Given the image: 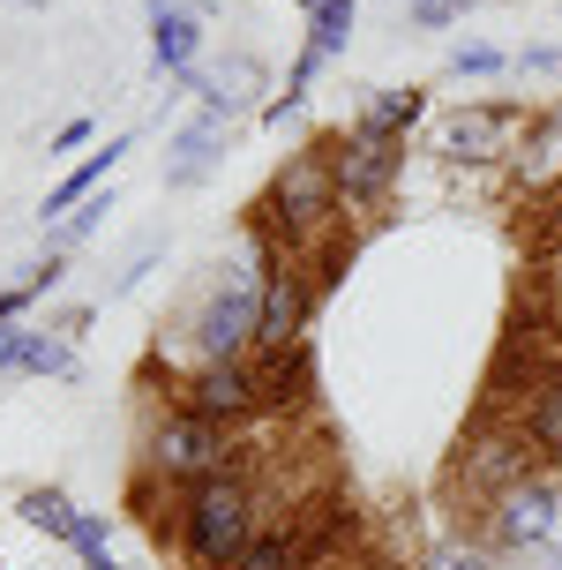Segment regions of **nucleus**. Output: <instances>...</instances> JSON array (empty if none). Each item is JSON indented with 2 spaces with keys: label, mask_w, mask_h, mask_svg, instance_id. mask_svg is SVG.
I'll list each match as a JSON object with an SVG mask.
<instances>
[{
  "label": "nucleus",
  "mask_w": 562,
  "mask_h": 570,
  "mask_svg": "<svg viewBox=\"0 0 562 570\" xmlns=\"http://www.w3.org/2000/svg\"><path fill=\"white\" fill-rule=\"evenodd\" d=\"M533 473H548V465H540L525 421H517V413H473V428L457 435L450 473H443V503L457 511V541H465V533L480 541V518L495 511L510 488H525Z\"/></svg>",
  "instance_id": "obj_1"
},
{
  "label": "nucleus",
  "mask_w": 562,
  "mask_h": 570,
  "mask_svg": "<svg viewBox=\"0 0 562 570\" xmlns=\"http://www.w3.org/2000/svg\"><path fill=\"white\" fill-rule=\"evenodd\" d=\"M263 533V488L255 473H218L180 495L172 511V556L188 570H233Z\"/></svg>",
  "instance_id": "obj_2"
},
{
  "label": "nucleus",
  "mask_w": 562,
  "mask_h": 570,
  "mask_svg": "<svg viewBox=\"0 0 562 570\" xmlns=\"http://www.w3.org/2000/svg\"><path fill=\"white\" fill-rule=\"evenodd\" d=\"M248 226L270 233L278 256H308L331 226H345V196H337V173H331V136H315L308 150H293V158L270 173V188L255 196Z\"/></svg>",
  "instance_id": "obj_3"
},
{
  "label": "nucleus",
  "mask_w": 562,
  "mask_h": 570,
  "mask_svg": "<svg viewBox=\"0 0 562 570\" xmlns=\"http://www.w3.org/2000/svg\"><path fill=\"white\" fill-rule=\"evenodd\" d=\"M166 391H172L180 413L218 421V428H233V435L263 421V375H255V353H248V361H196V368L172 375Z\"/></svg>",
  "instance_id": "obj_4"
},
{
  "label": "nucleus",
  "mask_w": 562,
  "mask_h": 570,
  "mask_svg": "<svg viewBox=\"0 0 562 570\" xmlns=\"http://www.w3.org/2000/svg\"><path fill=\"white\" fill-rule=\"evenodd\" d=\"M562 541V488L555 473H533L525 488H510L495 511L480 518V548L495 556H540V548Z\"/></svg>",
  "instance_id": "obj_5"
},
{
  "label": "nucleus",
  "mask_w": 562,
  "mask_h": 570,
  "mask_svg": "<svg viewBox=\"0 0 562 570\" xmlns=\"http://www.w3.org/2000/svg\"><path fill=\"white\" fill-rule=\"evenodd\" d=\"M533 128V106L525 98H473V106H457V114L443 120V158L450 166H495V158H510L517 150V136Z\"/></svg>",
  "instance_id": "obj_6"
},
{
  "label": "nucleus",
  "mask_w": 562,
  "mask_h": 570,
  "mask_svg": "<svg viewBox=\"0 0 562 570\" xmlns=\"http://www.w3.org/2000/svg\"><path fill=\"white\" fill-rule=\"evenodd\" d=\"M331 173H337L345 210H383L391 188H397V173H405V142L345 128V136H331Z\"/></svg>",
  "instance_id": "obj_7"
},
{
  "label": "nucleus",
  "mask_w": 562,
  "mask_h": 570,
  "mask_svg": "<svg viewBox=\"0 0 562 570\" xmlns=\"http://www.w3.org/2000/svg\"><path fill=\"white\" fill-rule=\"evenodd\" d=\"M353 23H361V0H323L308 16V46H300V60H293V76H285V90L263 106V120L270 128H285V120L308 106V90H315V76L331 68L337 53H345V38H353Z\"/></svg>",
  "instance_id": "obj_8"
},
{
  "label": "nucleus",
  "mask_w": 562,
  "mask_h": 570,
  "mask_svg": "<svg viewBox=\"0 0 562 570\" xmlns=\"http://www.w3.org/2000/svg\"><path fill=\"white\" fill-rule=\"evenodd\" d=\"M323 308L315 301L308 271L300 256H278L270 263V278H263V323H255V353H278V345H300L308 338V315Z\"/></svg>",
  "instance_id": "obj_9"
},
{
  "label": "nucleus",
  "mask_w": 562,
  "mask_h": 570,
  "mask_svg": "<svg viewBox=\"0 0 562 570\" xmlns=\"http://www.w3.org/2000/svg\"><path fill=\"white\" fill-rule=\"evenodd\" d=\"M225 150H233V128H225V114L203 106V114L180 120L172 142H166V188H203V180L225 166Z\"/></svg>",
  "instance_id": "obj_10"
},
{
  "label": "nucleus",
  "mask_w": 562,
  "mask_h": 570,
  "mask_svg": "<svg viewBox=\"0 0 562 570\" xmlns=\"http://www.w3.org/2000/svg\"><path fill=\"white\" fill-rule=\"evenodd\" d=\"M255 375H263V421H300L315 405V353L308 338L278 345V353H255Z\"/></svg>",
  "instance_id": "obj_11"
},
{
  "label": "nucleus",
  "mask_w": 562,
  "mask_h": 570,
  "mask_svg": "<svg viewBox=\"0 0 562 570\" xmlns=\"http://www.w3.org/2000/svg\"><path fill=\"white\" fill-rule=\"evenodd\" d=\"M142 16H150V68L158 76H188L203 53V23H196V8H180V0H142Z\"/></svg>",
  "instance_id": "obj_12"
},
{
  "label": "nucleus",
  "mask_w": 562,
  "mask_h": 570,
  "mask_svg": "<svg viewBox=\"0 0 562 570\" xmlns=\"http://www.w3.org/2000/svg\"><path fill=\"white\" fill-rule=\"evenodd\" d=\"M128 150H136V142H128V136H112L106 150H90V158H83V166H76V173H60L53 188H46V226H60V218H68L76 203H90V196H98V188H106V173L120 166Z\"/></svg>",
  "instance_id": "obj_13"
},
{
  "label": "nucleus",
  "mask_w": 562,
  "mask_h": 570,
  "mask_svg": "<svg viewBox=\"0 0 562 570\" xmlns=\"http://www.w3.org/2000/svg\"><path fill=\"white\" fill-rule=\"evenodd\" d=\"M517 421H525V435H533L540 465L555 473V465H562V361L540 375V391L525 399V413H517Z\"/></svg>",
  "instance_id": "obj_14"
},
{
  "label": "nucleus",
  "mask_w": 562,
  "mask_h": 570,
  "mask_svg": "<svg viewBox=\"0 0 562 570\" xmlns=\"http://www.w3.org/2000/svg\"><path fill=\"white\" fill-rule=\"evenodd\" d=\"M421 114H427V90L405 83V90H375V98L361 106V120H353V128H361V136H391V142H405Z\"/></svg>",
  "instance_id": "obj_15"
},
{
  "label": "nucleus",
  "mask_w": 562,
  "mask_h": 570,
  "mask_svg": "<svg viewBox=\"0 0 562 570\" xmlns=\"http://www.w3.org/2000/svg\"><path fill=\"white\" fill-rule=\"evenodd\" d=\"M353 256H361V233H353V226H331V233L308 248V256H300V271H308V285H315V301H331L337 285H345Z\"/></svg>",
  "instance_id": "obj_16"
},
{
  "label": "nucleus",
  "mask_w": 562,
  "mask_h": 570,
  "mask_svg": "<svg viewBox=\"0 0 562 570\" xmlns=\"http://www.w3.org/2000/svg\"><path fill=\"white\" fill-rule=\"evenodd\" d=\"M68 368H76V338H60V331H16V353H8L0 375H68Z\"/></svg>",
  "instance_id": "obj_17"
},
{
  "label": "nucleus",
  "mask_w": 562,
  "mask_h": 570,
  "mask_svg": "<svg viewBox=\"0 0 562 570\" xmlns=\"http://www.w3.org/2000/svg\"><path fill=\"white\" fill-rule=\"evenodd\" d=\"M16 518L38 525L46 541H76V518H83V511H76L60 488H23V495H16Z\"/></svg>",
  "instance_id": "obj_18"
},
{
  "label": "nucleus",
  "mask_w": 562,
  "mask_h": 570,
  "mask_svg": "<svg viewBox=\"0 0 562 570\" xmlns=\"http://www.w3.org/2000/svg\"><path fill=\"white\" fill-rule=\"evenodd\" d=\"M233 570H315V556H308L300 541H293V533L263 525V533H255V548H248V556H240Z\"/></svg>",
  "instance_id": "obj_19"
},
{
  "label": "nucleus",
  "mask_w": 562,
  "mask_h": 570,
  "mask_svg": "<svg viewBox=\"0 0 562 570\" xmlns=\"http://www.w3.org/2000/svg\"><path fill=\"white\" fill-rule=\"evenodd\" d=\"M106 210H112V196H106V188H98L90 203H76V210H68L60 226H46V256H68V248H83L90 233L106 226Z\"/></svg>",
  "instance_id": "obj_20"
},
{
  "label": "nucleus",
  "mask_w": 562,
  "mask_h": 570,
  "mask_svg": "<svg viewBox=\"0 0 562 570\" xmlns=\"http://www.w3.org/2000/svg\"><path fill=\"white\" fill-rule=\"evenodd\" d=\"M510 53L503 46H487V38H465V46H450V76L457 83H487V76H503Z\"/></svg>",
  "instance_id": "obj_21"
},
{
  "label": "nucleus",
  "mask_w": 562,
  "mask_h": 570,
  "mask_svg": "<svg viewBox=\"0 0 562 570\" xmlns=\"http://www.w3.org/2000/svg\"><path fill=\"white\" fill-rule=\"evenodd\" d=\"M427 570H495V548H480V541H450L427 556Z\"/></svg>",
  "instance_id": "obj_22"
},
{
  "label": "nucleus",
  "mask_w": 562,
  "mask_h": 570,
  "mask_svg": "<svg viewBox=\"0 0 562 570\" xmlns=\"http://www.w3.org/2000/svg\"><path fill=\"white\" fill-rule=\"evenodd\" d=\"M510 68H517V76H562V46H525Z\"/></svg>",
  "instance_id": "obj_23"
},
{
  "label": "nucleus",
  "mask_w": 562,
  "mask_h": 570,
  "mask_svg": "<svg viewBox=\"0 0 562 570\" xmlns=\"http://www.w3.org/2000/svg\"><path fill=\"white\" fill-rule=\"evenodd\" d=\"M83 142H90V120H68V128L53 136V158H68V150H83Z\"/></svg>",
  "instance_id": "obj_24"
},
{
  "label": "nucleus",
  "mask_w": 562,
  "mask_h": 570,
  "mask_svg": "<svg viewBox=\"0 0 562 570\" xmlns=\"http://www.w3.org/2000/svg\"><path fill=\"white\" fill-rule=\"evenodd\" d=\"M315 570H367V563H345V556H331V563H315Z\"/></svg>",
  "instance_id": "obj_25"
},
{
  "label": "nucleus",
  "mask_w": 562,
  "mask_h": 570,
  "mask_svg": "<svg viewBox=\"0 0 562 570\" xmlns=\"http://www.w3.org/2000/svg\"><path fill=\"white\" fill-rule=\"evenodd\" d=\"M196 8H203V16H218V8H225V0H196Z\"/></svg>",
  "instance_id": "obj_26"
},
{
  "label": "nucleus",
  "mask_w": 562,
  "mask_h": 570,
  "mask_svg": "<svg viewBox=\"0 0 562 570\" xmlns=\"http://www.w3.org/2000/svg\"><path fill=\"white\" fill-rule=\"evenodd\" d=\"M548 570H562V541H555V556H548Z\"/></svg>",
  "instance_id": "obj_27"
},
{
  "label": "nucleus",
  "mask_w": 562,
  "mask_h": 570,
  "mask_svg": "<svg viewBox=\"0 0 562 570\" xmlns=\"http://www.w3.org/2000/svg\"><path fill=\"white\" fill-rule=\"evenodd\" d=\"M300 8H308V16H315V8H323V0H300Z\"/></svg>",
  "instance_id": "obj_28"
},
{
  "label": "nucleus",
  "mask_w": 562,
  "mask_h": 570,
  "mask_svg": "<svg viewBox=\"0 0 562 570\" xmlns=\"http://www.w3.org/2000/svg\"><path fill=\"white\" fill-rule=\"evenodd\" d=\"M367 570H391V563H367Z\"/></svg>",
  "instance_id": "obj_29"
},
{
  "label": "nucleus",
  "mask_w": 562,
  "mask_h": 570,
  "mask_svg": "<svg viewBox=\"0 0 562 570\" xmlns=\"http://www.w3.org/2000/svg\"><path fill=\"white\" fill-rule=\"evenodd\" d=\"M555 293H562V271H555Z\"/></svg>",
  "instance_id": "obj_30"
}]
</instances>
